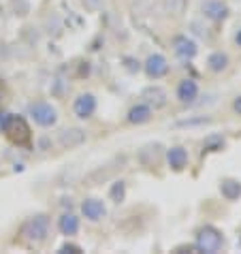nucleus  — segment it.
<instances>
[{
    "label": "nucleus",
    "mask_w": 241,
    "mask_h": 254,
    "mask_svg": "<svg viewBox=\"0 0 241 254\" xmlns=\"http://www.w3.org/2000/svg\"><path fill=\"white\" fill-rule=\"evenodd\" d=\"M235 41H237V45L241 47V28H239V30H237V37H235Z\"/></svg>",
    "instance_id": "22"
},
{
    "label": "nucleus",
    "mask_w": 241,
    "mask_h": 254,
    "mask_svg": "<svg viewBox=\"0 0 241 254\" xmlns=\"http://www.w3.org/2000/svg\"><path fill=\"white\" fill-rule=\"evenodd\" d=\"M145 73L150 79H160L169 73V62L162 54H152L150 58L145 60Z\"/></svg>",
    "instance_id": "5"
},
{
    "label": "nucleus",
    "mask_w": 241,
    "mask_h": 254,
    "mask_svg": "<svg viewBox=\"0 0 241 254\" xmlns=\"http://www.w3.org/2000/svg\"><path fill=\"white\" fill-rule=\"evenodd\" d=\"M196 96H198V83L194 79H183L177 86V98H180V103L190 105L196 101Z\"/></svg>",
    "instance_id": "10"
},
{
    "label": "nucleus",
    "mask_w": 241,
    "mask_h": 254,
    "mask_svg": "<svg viewBox=\"0 0 241 254\" xmlns=\"http://www.w3.org/2000/svg\"><path fill=\"white\" fill-rule=\"evenodd\" d=\"M81 211H83V216H86L88 220H92V222H98L105 214H107L105 203L98 201V199H86L81 203Z\"/></svg>",
    "instance_id": "8"
},
{
    "label": "nucleus",
    "mask_w": 241,
    "mask_h": 254,
    "mask_svg": "<svg viewBox=\"0 0 241 254\" xmlns=\"http://www.w3.org/2000/svg\"><path fill=\"white\" fill-rule=\"evenodd\" d=\"M152 118V107L147 103H139L128 111V122L130 124H145Z\"/></svg>",
    "instance_id": "12"
},
{
    "label": "nucleus",
    "mask_w": 241,
    "mask_h": 254,
    "mask_svg": "<svg viewBox=\"0 0 241 254\" xmlns=\"http://www.w3.org/2000/svg\"><path fill=\"white\" fill-rule=\"evenodd\" d=\"M143 98L147 101V105L154 107V109H160V107H165V105H167V92L162 88H158V86L147 88L143 92Z\"/></svg>",
    "instance_id": "13"
},
{
    "label": "nucleus",
    "mask_w": 241,
    "mask_h": 254,
    "mask_svg": "<svg viewBox=\"0 0 241 254\" xmlns=\"http://www.w3.org/2000/svg\"><path fill=\"white\" fill-rule=\"evenodd\" d=\"M111 196L116 199L118 203L124 199V182H118L116 186H113V190H111Z\"/></svg>",
    "instance_id": "18"
},
{
    "label": "nucleus",
    "mask_w": 241,
    "mask_h": 254,
    "mask_svg": "<svg viewBox=\"0 0 241 254\" xmlns=\"http://www.w3.org/2000/svg\"><path fill=\"white\" fill-rule=\"evenodd\" d=\"M203 147L207 152H218V150H222V147H224V139L218 137V135H211V137L205 139V145Z\"/></svg>",
    "instance_id": "17"
},
{
    "label": "nucleus",
    "mask_w": 241,
    "mask_h": 254,
    "mask_svg": "<svg viewBox=\"0 0 241 254\" xmlns=\"http://www.w3.org/2000/svg\"><path fill=\"white\" fill-rule=\"evenodd\" d=\"M73 111H75V116L79 118V120H88L94 116V111H96V98L94 94H79L75 98V103H73Z\"/></svg>",
    "instance_id": "4"
},
{
    "label": "nucleus",
    "mask_w": 241,
    "mask_h": 254,
    "mask_svg": "<svg viewBox=\"0 0 241 254\" xmlns=\"http://www.w3.org/2000/svg\"><path fill=\"white\" fill-rule=\"evenodd\" d=\"M203 13H205V17L214 19V22H220V19H224L229 15V6H226L222 0H205Z\"/></svg>",
    "instance_id": "9"
},
{
    "label": "nucleus",
    "mask_w": 241,
    "mask_h": 254,
    "mask_svg": "<svg viewBox=\"0 0 241 254\" xmlns=\"http://www.w3.org/2000/svg\"><path fill=\"white\" fill-rule=\"evenodd\" d=\"M173 47H175V54L180 56V58L183 60H192L196 52H198V47L192 39H188V37H183V34H180V37H175L173 39Z\"/></svg>",
    "instance_id": "6"
},
{
    "label": "nucleus",
    "mask_w": 241,
    "mask_h": 254,
    "mask_svg": "<svg viewBox=\"0 0 241 254\" xmlns=\"http://www.w3.org/2000/svg\"><path fill=\"white\" fill-rule=\"evenodd\" d=\"M22 237L28 244H43L49 237V218L45 214H39L26 220L22 227Z\"/></svg>",
    "instance_id": "1"
},
{
    "label": "nucleus",
    "mask_w": 241,
    "mask_h": 254,
    "mask_svg": "<svg viewBox=\"0 0 241 254\" xmlns=\"http://www.w3.org/2000/svg\"><path fill=\"white\" fill-rule=\"evenodd\" d=\"M167 160H169V167L175 169V171H181L183 167L188 165V152L183 150L181 145H175L167 152Z\"/></svg>",
    "instance_id": "11"
},
{
    "label": "nucleus",
    "mask_w": 241,
    "mask_h": 254,
    "mask_svg": "<svg viewBox=\"0 0 241 254\" xmlns=\"http://www.w3.org/2000/svg\"><path fill=\"white\" fill-rule=\"evenodd\" d=\"M222 233H220L216 227H203L196 235V248L201 252H209V254H216L222 250Z\"/></svg>",
    "instance_id": "2"
},
{
    "label": "nucleus",
    "mask_w": 241,
    "mask_h": 254,
    "mask_svg": "<svg viewBox=\"0 0 241 254\" xmlns=\"http://www.w3.org/2000/svg\"><path fill=\"white\" fill-rule=\"evenodd\" d=\"M60 252H81V248L79 246H73V244H64L60 248Z\"/></svg>",
    "instance_id": "20"
},
{
    "label": "nucleus",
    "mask_w": 241,
    "mask_h": 254,
    "mask_svg": "<svg viewBox=\"0 0 241 254\" xmlns=\"http://www.w3.org/2000/svg\"><path fill=\"white\" fill-rule=\"evenodd\" d=\"M58 229L62 235H77V231H79V218L75 214H62L58 220Z\"/></svg>",
    "instance_id": "14"
},
{
    "label": "nucleus",
    "mask_w": 241,
    "mask_h": 254,
    "mask_svg": "<svg viewBox=\"0 0 241 254\" xmlns=\"http://www.w3.org/2000/svg\"><path fill=\"white\" fill-rule=\"evenodd\" d=\"M220 192L226 201H237L241 196V182L237 180H224L222 184H220Z\"/></svg>",
    "instance_id": "15"
},
{
    "label": "nucleus",
    "mask_w": 241,
    "mask_h": 254,
    "mask_svg": "<svg viewBox=\"0 0 241 254\" xmlns=\"http://www.w3.org/2000/svg\"><path fill=\"white\" fill-rule=\"evenodd\" d=\"M30 116L39 126H45V128H49V126H54L58 122V111H56L52 103H45V101L30 105Z\"/></svg>",
    "instance_id": "3"
},
{
    "label": "nucleus",
    "mask_w": 241,
    "mask_h": 254,
    "mask_svg": "<svg viewBox=\"0 0 241 254\" xmlns=\"http://www.w3.org/2000/svg\"><path fill=\"white\" fill-rule=\"evenodd\" d=\"M58 141H60L62 147L70 150V147H77V145H81L83 141H86V132H83L81 128H64L58 135Z\"/></svg>",
    "instance_id": "7"
},
{
    "label": "nucleus",
    "mask_w": 241,
    "mask_h": 254,
    "mask_svg": "<svg viewBox=\"0 0 241 254\" xmlns=\"http://www.w3.org/2000/svg\"><path fill=\"white\" fill-rule=\"evenodd\" d=\"M233 109H235L237 114L241 116V96H237V98H235V103H233Z\"/></svg>",
    "instance_id": "21"
},
{
    "label": "nucleus",
    "mask_w": 241,
    "mask_h": 254,
    "mask_svg": "<svg viewBox=\"0 0 241 254\" xmlns=\"http://www.w3.org/2000/svg\"><path fill=\"white\" fill-rule=\"evenodd\" d=\"M11 114H6V111H2V114H0V130H6V126H9V122H11Z\"/></svg>",
    "instance_id": "19"
},
{
    "label": "nucleus",
    "mask_w": 241,
    "mask_h": 254,
    "mask_svg": "<svg viewBox=\"0 0 241 254\" xmlns=\"http://www.w3.org/2000/svg\"><path fill=\"white\" fill-rule=\"evenodd\" d=\"M207 64H209V68L214 70V73H222V70L229 66V56H226L224 52H214L207 58Z\"/></svg>",
    "instance_id": "16"
}]
</instances>
